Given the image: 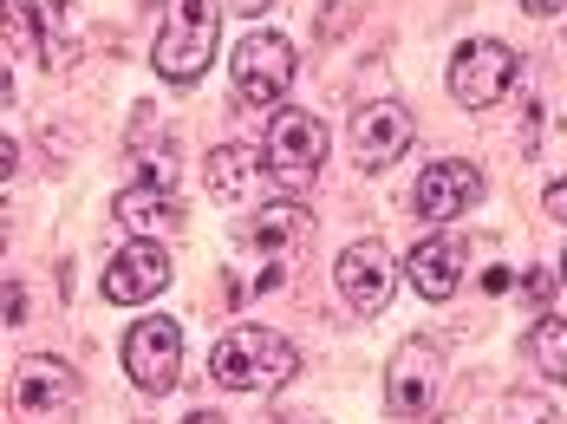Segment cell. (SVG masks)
Masks as SVG:
<instances>
[{
    "label": "cell",
    "mask_w": 567,
    "mask_h": 424,
    "mask_svg": "<svg viewBox=\"0 0 567 424\" xmlns=\"http://www.w3.org/2000/svg\"><path fill=\"white\" fill-rule=\"evenodd\" d=\"M496 424H555V405H548V399H535V392H522V399L503 405V418H496Z\"/></svg>",
    "instance_id": "obj_20"
},
{
    "label": "cell",
    "mask_w": 567,
    "mask_h": 424,
    "mask_svg": "<svg viewBox=\"0 0 567 424\" xmlns=\"http://www.w3.org/2000/svg\"><path fill=\"white\" fill-rule=\"evenodd\" d=\"M333 281H340V294L352 313H385L392 307V288H398V268H392V248L379 242V236H359V242L340 248V268H333Z\"/></svg>",
    "instance_id": "obj_9"
},
{
    "label": "cell",
    "mask_w": 567,
    "mask_h": 424,
    "mask_svg": "<svg viewBox=\"0 0 567 424\" xmlns=\"http://www.w3.org/2000/svg\"><path fill=\"white\" fill-rule=\"evenodd\" d=\"M567 0H522V13H535V20H548V13H561Z\"/></svg>",
    "instance_id": "obj_26"
},
{
    "label": "cell",
    "mask_w": 567,
    "mask_h": 424,
    "mask_svg": "<svg viewBox=\"0 0 567 424\" xmlns=\"http://www.w3.org/2000/svg\"><path fill=\"white\" fill-rule=\"evenodd\" d=\"M7 99H13V79H7V65H0V105H7Z\"/></svg>",
    "instance_id": "obj_28"
},
{
    "label": "cell",
    "mask_w": 567,
    "mask_h": 424,
    "mask_svg": "<svg viewBox=\"0 0 567 424\" xmlns=\"http://www.w3.org/2000/svg\"><path fill=\"white\" fill-rule=\"evenodd\" d=\"M307 236H313V216H307L293 196L268 203V209H255V248H261V255H281V248L307 242Z\"/></svg>",
    "instance_id": "obj_16"
},
{
    "label": "cell",
    "mask_w": 567,
    "mask_h": 424,
    "mask_svg": "<svg viewBox=\"0 0 567 424\" xmlns=\"http://www.w3.org/2000/svg\"><path fill=\"white\" fill-rule=\"evenodd\" d=\"M13 170H20V151H13V137H7V131H0V183L13 177Z\"/></svg>",
    "instance_id": "obj_24"
},
{
    "label": "cell",
    "mask_w": 567,
    "mask_h": 424,
    "mask_svg": "<svg viewBox=\"0 0 567 424\" xmlns=\"http://www.w3.org/2000/svg\"><path fill=\"white\" fill-rule=\"evenodd\" d=\"M528 365L548 385H567V320L561 313H535V327H528Z\"/></svg>",
    "instance_id": "obj_17"
},
{
    "label": "cell",
    "mask_w": 567,
    "mask_h": 424,
    "mask_svg": "<svg viewBox=\"0 0 567 424\" xmlns=\"http://www.w3.org/2000/svg\"><path fill=\"white\" fill-rule=\"evenodd\" d=\"M105 301L112 307H144V301H157L164 288H171V255H164V242H131L117 248L112 261H105Z\"/></svg>",
    "instance_id": "obj_11"
},
{
    "label": "cell",
    "mask_w": 567,
    "mask_h": 424,
    "mask_svg": "<svg viewBox=\"0 0 567 424\" xmlns=\"http://www.w3.org/2000/svg\"><path fill=\"white\" fill-rule=\"evenodd\" d=\"M515 79H522V60H515L503 40H463V46L451 53V99L470 105V112L503 105Z\"/></svg>",
    "instance_id": "obj_6"
},
{
    "label": "cell",
    "mask_w": 567,
    "mask_h": 424,
    "mask_svg": "<svg viewBox=\"0 0 567 424\" xmlns=\"http://www.w3.org/2000/svg\"><path fill=\"white\" fill-rule=\"evenodd\" d=\"M548 294H555V268H528L522 275V301L535 307V313H548Z\"/></svg>",
    "instance_id": "obj_21"
},
{
    "label": "cell",
    "mask_w": 567,
    "mask_h": 424,
    "mask_svg": "<svg viewBox=\"0 0 567 424\" xmlns=\"http://www.w3.org/2000/svg\"><path fill=\"white\" fill-rule=\"evenodd\" d=\"M137 7H164V0H137Z\"/></svg>",
    "instance_id": "obj_30"
},
{
    "label": "cell",
    "mask_w": 567,
    "mask_h": 424,
    "mask_svg": "<svg viewBox=\"0 0 567 424\" xmlns=\"http://www.w3.org/2000/svg\"><path fill=\"white\" fill-rule=\"evenodd\" d=\"M183 424H228V418H223V412H189Z\"/></svg>",
    "instance_id": "obj_27"
},
{
    "label": "cell",
    "mask_w": 567,
    "mask_h": 424,
    "mask_svg": "<svg viewBox=\"0 0 567 424\" xmlns=\"http://www.w3.org/2000/svg\"><path fill=\"white\" fill-rule=\"evenodd\" d=\"M228 85H235V105H241V112L281 105L287 85H293V46H287L281 33H248V40L228 53Z\"/></svg>",
    "instance_id": "obj_5"
},
{
    "label": "cell",
    "mask_w": 567,
    "mask_h": 424,
    "mask_svg": "<svg viewBox=\"0 0 567 424\" xmlns=\"http://www.w3.org/2000/svg\"><path fill=\"white\" fill-rule=\"evenodd\" d=\"M411 112L398 105V99H379V105H359L352 112V164L365 170V177H379V170H392L398 157L411 151Z\"/></svg>",
    "instance_id": "obj_10"
},
{
    "label": "cell",
    "mask_w": 567,
    "mask_h": 424,
    "mask_svg": "<svg viewBox=\"0 0 567 424\" xmlns=\"http://www.w3.org/2000/svg\"><path fill=\"white\" fill-rule=\"evenodd\" d=\"M476 203H483V170L463 164V157H444V164H431L424 177L411 183V209H417L424 223H456V216H470Z\"/></svg>",
    "instance_id": "obj_12"
},
{
    "label": "cell",
    "mask_w": 567,
    "mask_h": 424,
    "mask_svg": "<svg viewBox=\"0 0 567 424\" xmlns=\"http://www.w3.org/2000/svg\"><path fill=\"white\" fill-rule=\"evenodd\" d=\"M320 164H327V124L313 112H275L268 144H261V170L275 177V189L300 196L307 183L320 177Z\"/></svg>",
    "instance_id": "obj_4"
},
{
    "label": "cell",
    "mask_w": 567,
    "mask_h": 424,
    "mask_svg": "<svg viewBox=\"0 0 567 424\" xmlns=\"http://www.w3.org/2000/svg\"><path fill=\"white\" fill-rule=\"evenodd\" d=\"M293 372H300V353L275 327H228L209 353V379L223 392H275Z\"/></svg>",
    "instance_id": "obj_2"
},
{
    "label": "cell",
    "mask_w": 567,
    "mask_h": 424,
    "mask_svg": "<svg viewBox=\"0 0 567 424\" xmlns=\"http://www.w3.org/2000/svg\"><path fill=\"white\" fill-rule=\"evenodd\" d=\"M124 372H131V385H137V392L164 399L176 379H183V327L164 320V313L137 320V327L124 333Z\"/></svg>",
    "instance_id": "obj_7"
},
{
    "label": "cell",
    "mask_w": 567,
    "mask_h": 424,
    "mask_svg": "<svg viewBox=\"0 0 567 424\" xmlns=\"http://www.w3.org/2000/svg\"><path fill=\"white\" fill-rule=\"evenodd\" d=\"M411 288L424 294V301H451L456 288H463V248L451 242V236H431V242L411 248Z\"/></svg>",
    "instance_id": "obj_14"
},
{
    "label": "cell",
    "mask_w": 567,
    "mask_h": 424,
    "mask_svg": "<svg viewBox=\"0 0 567 424\" xmlns=\"http://www.w3.org/2000/svg\"><path fill=\"white\" fill-rule=\"evenodd\" d=\"M444 385V347L437 340H404L385 365V412L392 418H424Z\"/></svg>",
    "instance_id": "obj_8"
},
{
    "label": "cell",
    "mask_w": 567,
    "mask_h": 424,
    "mask_svg": "<svg viewBox=\"0 0 567 424\" xmlns=\"http://www.w3.org/2000/svg\"><path fill=\"white\" fill-rule=\"evenodd\" d=\"M112 216L131 229V236H137V242H157V236L183 229V203H176L171 189H151V183L117 189V196H112Z\"/></svg>",
    "instance_id": "obj_13"
},
{
    "label": "cell",
    "mask_w": 567,
    "mask_h": 424,
    "mask_svg": "<svg viewBox=\"0 0 567 424\" xmlns=\"http://www.w3.org/2000/svg\"><path fill=\"white\" fill-rule=\"evenodd\" d=\"M223 0H171V13H164V27H157V40H151V65H157V79H171V85H196L209 60H216V40H223Z\"/></svg>",
    "instance_id": "obj_1"
},
{
    "label": "cell",
    "mask_w": 567,
    "mask_h": 424,
    "mask_svg": "<svg viewBox=\"0 0 567 424\" xmlns=\"http://www.w3.org/2000/svg\"><path fill=\"white\" fill-rule=\"evenodd\" d=\"M65 7H72V0H0V20H7L20 40H33V46L47 53V40H53L59 20H65Z\"/></svg>",
    "instance_id": "obj_18"
},
{
    "label": "cell",
    "mask_w": 567,
    "mask_h": 424,
    "mask_svg": "<svg viewBox=\"0 0 567 424\" xmlns=\"http://www.w3.org/2000/svg\"><path fill=\"white\" fill-rule=\"evenodd\" d=\"M268 7H275V0H228V13H241V20H261Z\"/></svg>",
    "instance_id": "obj_25"
},
{
    "label": "cell",
    "mask_w": 567,
    "mask_h": 424,
    "mask_svg": "<svg viewBox=\"0 0 567 424\" xmlns=\"http://www.w3.org/2000/svg\"><path fill=\"white\" fill-rule=\"evenodd\" d=\"M137 183H151V189H171V183H176V151H171V144H157L151 157H137Z\"/></svg>",
    "instance_id": "obj_19"
},
{
    "label": "cell",
    "mask_w": 567,
    "mask_h": 424,
    "mask_svg": "<svg viewBox=\"0 0 567 424\" xmlns=\"http://www.w3.org/2000/svg\"><path fill=\"white\" fill-rule=\"evenodd\" d=\"M255 177H268V170H261V157H255L248 144H223V151H209V164H203V183H209L216 203L255 196Z\"/></svg>",
    "instance_id": "obj_15"
},
{
    "label": "cell",
    "mask_w": 567,
    "mask_h": 424,
    "mask_svg": "<svg viewBox=\"0 0 567 424\" xmlns=\"http://www.w3.org/2000/svg\"><path fill=\"white\" fill-rule=\"evenodd\" d=\"M79 372L59 360V353H27L13 365V385H7V412L13 424H72L79 418Z\"/></svg>",
    "instance_id": "obj_3"
},
{
    "label": "cell",
    "mask_w": 567,
    "mask_h": 424,
    "mask_svg": "<svg viewBox=\"0 0 567 424\" xmlns=\"http://www.w3.org/2000/svg\"><path fill=\"white\" fill-rule=\"evenodd\" d=\"M561 281H567V255H561Z\"/></svg>",
    "instance_id": "obj_31"
},
{
    "label": "cell",
    "mask_w": 567,
    "mask_h": 424,
    "mask_svg": "<svg viewBox=\"0 0 567 424\" xmlns=\"http://www.w3.org/2000/svg\"><path fill=\"white\" fill-rule=\"evenodd\" d=\"M0 255H7V216H0Z\"/></svg>",
    "instance_id": "obj_29"
},
{
    "label": "cell",
    "mask_w": 567,
    "mask_h": 424,
    "mask_svg": "<svg viewBox=\"0 0 567 424\" xmlns=\"http://www.w3.org/2000/svg\"><path fill=\"white\" fill-rule=\"evenodd\" d=\"M20 320H27V288L0 281V327H20Z\"/></svg>",
    "instance_id": "obj_22"
},
{
    "label": "cell",
    "mask_w": 567,
    "mask_h": 424,
    "mask_svg": "<svg viewBox=\"0 0 567 424\" xmlns=\"http://www.w3.org/2000/svg\"><path fill=\"white\" fill-rule=\"evenodd\" d=\"M542 209H548V216H555V223L567 229V177H561V183H548V196H542Z\"/></svg>",
    "instance_id": "obj_23"
}]
</instances>
